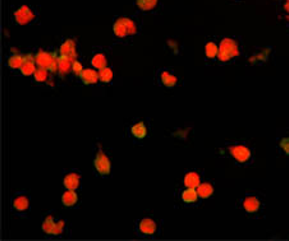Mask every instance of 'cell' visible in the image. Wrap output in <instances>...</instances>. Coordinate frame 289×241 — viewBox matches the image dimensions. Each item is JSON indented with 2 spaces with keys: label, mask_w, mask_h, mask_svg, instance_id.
Here are the masks:
<instances>
[{
  "label": "cell",
  "mask_w": 289,
  "mask_h": 241,
  "mask_svg": "<svg viewBox=\"0 0 289 241\" xmlns=\"http://www.w3.org/2000/svg\"><path fill=\"white\" fill-rule=\"evenodd\" d=\"M40 13L38 8L31 6H21L13 12V22L17 26H30L39 20Z\"/></svg>",
  "instance_id": "9"
},
{
  "label": "cell",
  "mask_w": 289,
  "mask_h": 241,
  "mask_svg": "<svg viewBox=\"0 0 289 241\" xmlns=\"http://www.w3.org/2000/svg\"><path fill=\"white\" fill-rule=\"evenodd\" d=\"M58 52H59V55L69 58L71 60L81 59L80 45H78L77 40L73 38V37L64 38V40L62 41V44L59 45V48H58Z\"/></svg>",
  "instance_id": "13"
},
{
  "label": "cell",
  "mask_w": 289,
  "mask_h": 241,
  "mask_svg": "<svg viewBox=\"0 0 289 241\" xmlns=\"http://www.w3.org/2000/svg\"><path fill=\"white\" fill-rule=\"evenodd\" d=\"M278 148L281 154L289 156V136H281L278 140Z\"/></svg>",
  "instance_id": "30"
},
{
  "label": "cell",
  "mask_w": 289,
  "mask_h": 241,
  "mask_svg": "<svg viewBox=\"0 0 289 241\" xmlns=\"http://www.w3.org/2000/svg\"><path fill=\"white\" fill-rule=\"evenodd\" d=\"M99 77H100L101 84H112L114 80V72L110 66H105L104 69L99 70Z\"/></svg>",
  "instance_id": "27"
},
{
  "label": "cell",
  "mask_w": 289,
  "mask_h": 241,
  "mask_svg": "<svg viewBox=\"0 0 289 241\" xmlns=\"http://www.w3.org/2000/svg\"><path fill=\"white\" fill-rule=\"evenodd\" d=\"M202 182V175L198 171H188L184 174L183 185L184 188H195L197 189L198 185Z\"/></svg>",
  "instance_id": "23"
},
{
  "label": "cell",
  "mask_w": 289,
  "mask_h": 241,
  "mask_svg": "<svg viewBox=\"0 0 289 241\" xmlns=\"http://www.w3.org/2000/svg\"><path fill=\"white\" fill-rule=\"evenodd\" d=\"M90 66L98 69V70H101L105 66H108V56L101 48H94L91 59H90Z\"/></svg>",
  "instance_id": "18"
},
{
  "label": "cell",
  "mask_w": 289,
  "mask_h": 241,
  "mask_svg": "<svg viewBox=\"0 0 289 241\" xmlns=\"http://www.w3.org/2000/svg\"><path fill=\"white\" fill-rule=\"evenodd\" d=\"M151 133V122L149 118L146 119H133L127 125V138L131 140L132 144L142 146L149 139Z\"/></svg>",
  "instance_id": "4"
},
{
  "label": "cell",
  "mask_w": 289,
  "mask_h": 241,
  "mask_svg": "<svg viewBox=\"0 0 289 241\" xmlns=\"http://www.w3.org/2000/svg\"><path fill=\"white\" fill-rule=\"evenodd\" d=\"M59 68H58V74L57 77L60 80H66L67 78L72 76V66H73V60H71L69 58L63 56V55H59Z\"/></svg>",
  "instance_id": "19"
},
{
  "label": "cell",
  "mask_w": 289,
  "mask_h": 241,
  "mask_svg": "<svg viewBox=\"0 0 289 241\" xmlns=\"http://www.w3.org/2000/svg\"><path fill=\"white\" fill-rule=\"evenodd\" d=\"M180 200L186 206H196L200 202L197 189L195 188H184V190L180 192Z\"/></svg>",
  "instance_id": "22"
},
{
  "label": "cell",
  "mask_w": 289,
  "mask_h": 241,
  "mask_svg": "<svg viewBox=\"0 0 289 241\" xmlns=\"http://www.w3.org/2000/svg\"><path fill=\"white\" fill-rule=\"evenodd\" d=\"M41 232L50 240H63L71 238L72 224L67 218L62 217L57 210L46 212L41 218Z\"/></svg>",
  "instance_id": "1"
},
{
  "label": "cell",
  "mask_w": 289,
  "mask_h": 241,
  "mask_svg": "<svg viewBox=\"0 0 289 241\" xmlns=\"http://www.w3.org/2000/svg\"><path fill=\"white\" fill-rule=\"evenodd\" d=\"M25 60V52H12L7 56L6 66L12 73H18Z\"/></svg>",
  "instance_id": "20"
},
{
  "label": "cell",
  "mask_w": 289,
  "mask_h": 241,
  "mask_svg": "<svg viewBox=\"0 0 289 241\" xmlns=\"http://www.w3.org/2000/svg\"><path fill=\"white\" fill-rule=\"evenodd\" d=\"M78 82L82 86H87V87H95V86L100 84V77H99L98 69L89 66V68L83 69L82 74H81Z\"/></svg>",
  "instance_id": "15"
},
{
  "label": "cell",
  "mask_w": 289,
  "mask_h": 241,
  "mask_svg": "<svg viewBox=\"0 0 289 241\" xmlns=\"http://www.w3.org/2000/svg\"><path fill=\"white\" fill-rule=\"evenodd\" d=\"M242 54V45L238 42L237 38L225 37L219 44V58L218 60L221 64H230Z\"/></svg>",
  "instance_id": "7"
},
{
  "label": "cell",
  "mask_w": 289,
  "mask_h": 241,
  "mask_svg": "<svg viewBox=\"0 0 289 241\" xmlns=\"http://www.w3.org/2000/svg\"><path fill=\"white\" fill-rule=\"evenodd\" d=\"M228 154L232 157L233 161L238 166H248L253 161V154L252 150L246 143H234V144L226 146Z\"/></svg>",
  "instance_id": "8"
},
{
  "label": "cell",
  "mask_w": 289,
  "mask_h": 241,
  "mask_svg": "<svg viewBox=\"0 0 289 241\" xmlns=\"http://www.w3.org/2000/svg\"><path fill=\"white\" fill-rule=\"evenodd\" d=\"M54 77L55 76H53L52 73H50L49 70H46V69L44 68H36V70H35L34 76H32V78H34V82L36 83V84H50L52 87H54V84H53V80H54Z\"/></svg>",
  "instance_id": "21"
},
{
  "label": "cell",
  "mask_w": 289,
  "mask_h": 241,
  "mask_svg": "<svg viewBox=\"0 0 289 241\" xmlns=\"http://www.w3.org/2000/svg\"><path fill=\"white\" fill-rule=\"evenodd\" d=\"M239 207L246 213L247 217H257L263 208L262 199L257 194H246L239 200Z\"/></svg>",
  "instance_id": "11"
},
{
  "label": "cell",
  "mask_w": 289,
  "mask_h": 241,
  "mask_svg": "<svg viewBox=\"0 0 289 241\" xmlns=\"http://www.w3.org/2000/svg\"><path fill=\"white\" fill-rule=\"evenodd\" d=\"M59 52L58 48H38L35 52V62L39 68L49 70L53 76L57 77L58 68H59Z\"/></svg>",
  "instance_id": "6"
},
{
  "label": "cell",
  "mask_w": 289,
  "mask_h": 241,
  "mask_svg": "<svg viewBox=\"0 0 289 241\" xmlns=\"http://www.w3.org/2000/svg\"><path fill=\"white\" fill-rule=\"evenodd\" d=\"M205 58L209 62H215L219 58V45L215 41H206L205 44Z\"/></svg>",
  "instance_id": "24"
},
{
  "label": "cell",
  "mask_w": 289,
  "mask_h": 241,
  "mask_svg": "<svg viewBox=\"0 0 289 241\" xmlns=\"http://www.w3.org/2000/svg\"><path fill=\"white\" fill-rule=\"evenodd\" d=\"M269 55H270V48H263V50H261L260 52L253 54V56L249 59V62H251V64H262V62H266Z\"/></svg>",
  "instance_id": "28"
},
{
  "label": "cell",
  "mask_w": 289,
  "mask_h": 241,
  "mask_svg": "<svg viewBox=\"0 0 289 241\" xmlns=\"http://www.w3.org/2000/svg\"><path fill=\"white\" fill-rule=\"evenodd\" d=\"M160 0H133L136 8L140 12H151L159 6Z\"/></svg>",
  "instance_id": "26"
},
{
  "label": "cell",
  "mask_w": 289,
  "mask_h": 241,
  "mask_svg": "<svg viewBox=\"0 0 289 241\" xmlns=\"http://www.w3.org/2000/svg\"><path fill=\"white\" fill-rule=\"evenodd\" d=\"M9 210L15 217L30 218L31 213V196L27 190H18L11 196Z\"/></svg>",
  "instance_id": "5"
},
{
  "label": "cell",
  "mask_w": 289,
  "mask_h": 241,
  "mask_svg": "<svg viewBox=\"0 0 289 241\" xmlns=\"http://www.w3.org/2000/svg\"><path fill=\"white\" fill-rule=\"evenodd\" d=\"M92 168H94V175L98 179H110L112 178V158H110L109 152L103 148L100 139H98L92 144Z\"/></svg>",
  "instance_id": "3"
},
{
  "label": "cell",
  "mask_w": 289,
  "mask_h": 241,
  "mask_svg": "<svg viewBox=\"0 0 289 241\" xmlns=\"http://www.w3.org/2000/svg\"><path fill=\"white\" fill-rule=\"evenodd\" d=\"M38 66H36V62H35V52H25V60H23V64L21 66L20 72H18V76L20 77H32L36 70Z\"/></svg>",
  "instance_id": "16"
},
{
  "label": "cell",
  "mask_w": 289,
  "mask_h": 241,
  "mask_svg": "<svg viewBox=\"0 0 289 241\" xmlns=\"http://www.w3.org/2000/svg\"><path fill=\"white\" fill-rule=\"evenodd\" d=\"M141 32V20L137 17H120L114 18L113 23V41L119 45H127L132 42L136 36Z\"/></svg>",
  "instance_id": "2"
},
{
  "label": "cell",
  "mask_w": 289,
  "mask_h": 241,
  "mask_svg": "<svg viewBox=\"0 0 289 241\" xmlns=\"http://www.w3.org/2000/svg\"><path fill=\"white\" fill-rule=\"evenodd\" d=\"M156 80H158L159 86L168 88V90L178 87L180 83V78L172 69H160L158 72V76H156Z\"/></svg>",
  "instance_id": "14"
},
{
  "label": "cell",
  "mask_w": 289,
  "mask_h": 241,
  "mask_svg": "<svg viewBox=\"0 0 289 241\" xmlns=\"http://www.w3.org/2000/svg\"><path fill=\"white\" fill-rule=\"evenodd\" d=\"M283 10L285 12V14L289 16V0H284V3H283Z\"/></svg>",
  "instance_id": "31"
},
{
  "label": "cell",
  "mask_w": 289,
  "mask_h": 241,
  "mask_svg": "<svg viewBox=\"0 0 289 241\" xmlns=\"http://www.w3.org/2000/svg\"><path fill=\"white\" fill-rule=\"evenodd\" d=\"M214 185L211 182H201L197 186V193L200 199H209L214 196Z\"/></svg>",
  "instance_id": "25"
},
{
  "label": "cell",
  "mask_w": 289,
  "mask_h": 241,
  "mask_svg": "<svg viewBox=\"0 0 289 241\" xmlns=\"http://www.w3.org/2000/svg\"><path fill=\"white\" fill-rule=\"evenodd\" d=\"M136 235L140 238H154L159 235L160 226L151 217H145L136 221Z\"/></svg>",
  "instance_id": "10"
},
{
  "label": "cell",
  "mask_w": 289,
  "mask_h": 241,
  "mask_svg": "<svg viewBox=\"0 0 289 241\" xmlns=\"http://www.w3.org/2000/svg\"><path fill=\"white\" fill-rule=\"evenodd\" d=\"M83 69H85V66H83L82 62H81V59L78 60H73V66H72V77L75 78V80H80L81 74H82Z\"/></svg>",
  "instance_id": "29"
},
{
  "label": "cell",
  "mask_w": 289,
  "mask_h": 241,
  "mask_svg": "<svg viewBox=\"0 0 289 241\" xmlns=\"http://www.w3.org/2000/svg\"><path fill=\"white\" fill-rule=\"evenodd\" d=\"M62 185H63L64 190L80 192L82 188V172L77 168L62 170Z\"/></svg>",
  "instance_id": "12"
},
{
  "label": "cell",
  "mask_w": 289,
  "mask_h": 241,
  "mask_svg": "<svg viewBox=\"0 0 289 241\" xmlns=\"http://www.w3.org/2000/svg\"><path fill=\"white\" fill-rule=\"evenodd\" d=\"M62 204L68 210H78L81 204L80 194L76 190H64L62 194Z\"/></svg>",
  "instance_id": "17"
}]
</instances>
